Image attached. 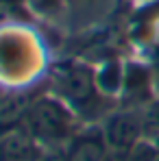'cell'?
<instances>
[{"instance_id":"1","label":"cell","mask_w":159,"mask_h":161,"mask_svg":"<svg viewBox=\"0 0 159 161\" xmlns=\"http://www.w3.org/2000/svg\"><path fill=\"white\" fill-rule=\"evenodd\" d=\"M26 129L35 139L61 142L72 133V113L54 98H37L26 111Z\"/></svg>"},{"instance_id":"2","label":"cell","mask_w":159,"mask_h":161,"mask_svg":"<svg viewBox=\"0 0 159 161\" xmlns=\"http://www.w3.org/2000/svg\"><path fill=\"white\" fill-rule=\"evenodd\" d=\"M57 92L70 103H85L94 96V74L89 68L79 63H61L54 68Z\"/></svg>"},{"instance_id":"3","label":"cell","mask_w":159,"mask_h":161,"mask_svg":"<svg viewBox=\"0 0 159 161\" xmlns=\"http://www.w3.org/2000/svg\"><path fill=\"white\" fill-rule=\"evenodd\" d=\"M142 133V122L133 113H118L107 122L105 139L109 148L116 150H133Z\"/></svg>"},{"instance_id":"4","label":"cell","mask_w":159,"mask_h":161,"mask_svg":"<svg viewBox=\"0 0 159 161\" xmlns=\"http://www.w3.org/2000/svg\"><path fill=\"white\" fill-rule=\"evenodd\" d=\"M107 153V139L103 135H81L72 142L65 161H105Z\"/></svg>"},{"instance_id":"5","label":"cell","mask_w":159,"mask_h":161,"mask_svg":"<svg viewBox=\"0 0 159 161\" xmlns=\"http://www.w3.org/2000/svg\"><path fill=\"white\" fill-rule=\"evenodd\" d=\"M0 155L4 161H28L35 155V146H33V135L20 133V131H11L2 139L0 144Z\"/></svg>"},{"instance_id":"6","label":"cell","mask_w":159,"mask_h":161,"mask_svg":"<svg viewBox=\"0 0 159 161\" xmlns=\"http://www.w3.org/2000/svg\"><path fill=\"white\" fill-rule=\"evenodd\" d=\"M31 103L24 100L20 94H7L0 96V129H11L22 118H26Z\"/></svg>"},{"instance_id":"7","label":"cell","mask_w":159,"mask_h":161,"mask_svg":"<svg viewBox=\"0 0 159 161\" xmlns=\"http://www.w3.org/2000/svg\"><path fill=\"white\" fill-rule=\"evenodd\" d=\"M105 161H133V157H131V150H116V148H111L107 153Z\"/></svg>"},{"instance_id":"8","label":"cell","mask_w":159,"mask_h":161,"mask_svg":"<svg viewBox=\"0 0 159 161\" xmlns=\"http://www.w3.org/2000/svg\"><path fill=\"white\" fill-rule=\"evenodd\" d=\"M42 161H65V159L59 157V155H50V157H46V159H42Z\"/></svg>"}]
</instances>
